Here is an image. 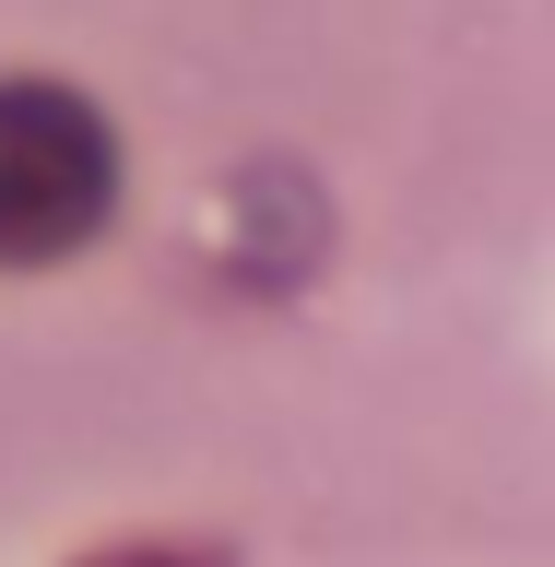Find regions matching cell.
I'll use <instances>...</instances> for the list:
<instances>
[{"instance_id": "cell-1", "label": "cell", "mask_w": 555, "mask_h": 567, "mask_svg": "<svg viewBox=\"0 0 555 567\" xmlns=\"http://www.w3.org/2000/svg\"><path fill=\"white\" fill-rule=\"evenodd\" d=\"M106 213V142L71 95H0V260H48Z\"/></svg>"}]
</instances>
